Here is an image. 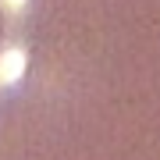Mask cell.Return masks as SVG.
<instances>
[{"label":"cell","mask_w":160,"mask_h":160,"mask_svg":"<svg viewBox=\"0 0 160 160\" xmlns=\"http://www.w3.org/2000/svg\"><path fill=\"white\" fill-rule=\"evenodd\" d=\"M22 71H25V50L11 46V50L0 53V82H4V86L18 82V78H22Z\"/></svg>","instance_id":"obj_1"},{"label":"cell","mask_w":160,"mask_h":160,"mask_svg":"<svg viewBox=\"0 0 160 160\" xmlns=\"http://www.w3.org/2000/svg\"><path fill=\"white\" fill-rule=\"evenodd\" d=\"M7 4H11V7H22V4H25V0H7Z\"/></svg>","instance_id":"obj_2"}]
</instances>
